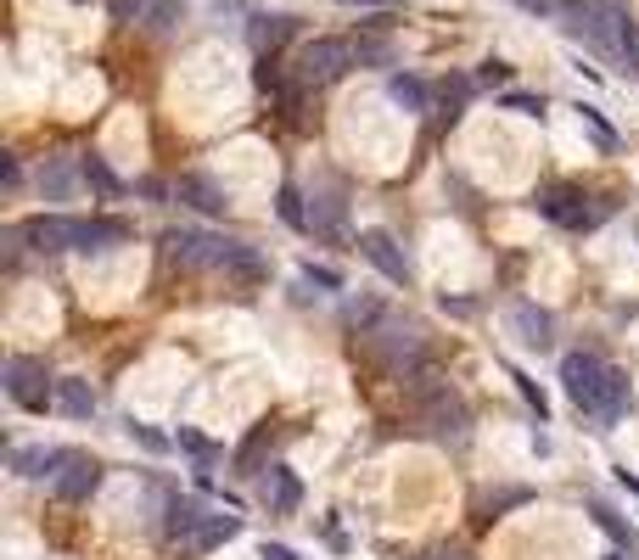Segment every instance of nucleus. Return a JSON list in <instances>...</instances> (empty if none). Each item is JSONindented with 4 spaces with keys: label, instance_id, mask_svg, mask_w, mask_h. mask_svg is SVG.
<instances>
[{
    "label": "nucleus",
    "instance_id": "27",
    "mask_svg": "<svg viewBox=\"0 0 639 560\" xmlns=\"http://www.w3.org/2000/svg\"><path fill=\"white\" fill-rule=\"evenodd\" d=\"M107 12H113V23H146L152 0H107Z\"/></svg>",
    "mask_w": 639,
    "mask_h": 560
},
{
    "label": "nucleus",
    "instance_id": "5",
    "mask_svg": "<svg viewBox=\"0 0 639 560\" xmlns=\"http://www.w3.org/2000/svg\"><path fill=\"white\" fill-rule=\"evenodd\" d=\"M6 392H12L17 409H45L57 387H51V370L40 359H12L6 364Z\"/></svg>",
    "mask_w": 639,
    "mask_h": 560
},
{
    "label": "nucleus",
    "instance_id": "29",
    "mask_svg": "<svg viewBox=\"0 0 639 560\" xmlns=\"http://www.w3.org/2000/svg\"><path fill=\"white\" fill-rule=\"evenodd\" d=\"M505 107L522 112V118H539V112H544V96H527V90H505Z\"/></svg>",
    "mask_w": 639,
    "mask_h": 560
},
{
    "label": "nucleus",
    "instance_id": "6",
    "mask_svg": "<svg viewBox=\"0 0 639 560\" xmlns=\"http://www.w3.org/2000/svg\"><path fill=\"white\" fill-rule=\"evenodd\" d=\"M370 336V348L382 353L387 364H393V370H404V364H415L421 359V325H398V320H382L376 325V331H365Z\"/></svg>",
    "mask_w": 639,
    "mask_h": 560
},
{
    "label": "nucleus",
    "instance_id": "19",
    "mask_svg": "<svg viewBox=\"0 0 639 560\" xmlns=\"http://www.w3.org/2000/svg\"><path fill=\"white\" fill-rule=\"evenodd\" d=\"M202 510L191 499H169V521H163V532H169V538H185V544H191V538H197V527H202Z\"/></svg>",
    "mask_w": 639,
    "mask_h": 560
},
{
    "label": "nucleus",
    "instance_id": "17",
    "mask_svg": "<svg viewBox=\"0 0 639 560\" xmlns=\"http://www.w3.org/2000/svg\"><path fill=\"white\" fill-rule=\"evenodd\" d=\"M57 409L62 415H73V420H90L96 415V392H90V381H57Z\"/></svg>",
    "mask_w": 639,
    "mask_h": 560
},
{
    "label": "nucleus",
    "instance_id": "3",
    "mask_svg": "<svg viewBox=\"0 0 639 560\" xmlns=\"http://www.w3.org/2000/svg\"><path fill=\"white\" fill-rule=\"evenodd\" d=\"M359 56H354V45L348 40H309L298 51V68H292V79L309 90V84H337L342 73L354 68Z\"/></svg>",
    "mask_w": 639,
    "mask_h": 560
},
{
    "label": "nucleus",
    "instance_id": "25",
    "mask_svg": "<svg viewBox=\"0 0 639 560\" xmlns=\"http://www.w3.org/2000/svg\"><path fill=\"white\" fill-rule=\"evenodd\" d=\"M578 118H583V129L595 135V146H600V152H617V129H611L595 107H578Z\"/></svg>",
    "mask_w": 639,
    "mask_h": 560
},
{
    "label": "nucleus",
    "instance_id": "12",
    "mask_svg": "<svg viewBox=\"0 0 639 560\" xmlns=\"http://www.w3.org/2000/svg\"><path fill=\"white\" fill-rule=\"evenodd\" d=\"M174 196H180V202H191L197 213H225V208H230V196L219 191V185H213L208 174H180Z\"/></svg>",
    "mask_w": 639,
    "mask_h": 560
},
{
    "label": "nucleus",
    "instance_id": "15",
    "mask_svg": "<svg viewBox=\"0 0 639 560\" xmlns=\"http://www.w3.org/2000/svg\"><path fill=\"white\" fill-rule=\"evenodd\" d=\"M298 34V17H286V12H275V17H253V28H247V40L258 45V51H275V45H286Z\"/></svg>",
    "mask_w": 639,
    "mask_h": 560
},
{
    "label": "nucleus",
    "instance_id": "20",
    "mask_svg": "<svg viewBox=\"0 0 639 560\" xmlns=\"http://www.w3.org/2000/svg\"><path fill=\"white\" fill-rule=\"evenodd\" d=\"M236 532H242V521H236V516H208V521L197 527V538H191V549H197V555H208V549L230 544Z\"/></svg>",
    "mask_w": 639,
    "mask_h": 560
},
{
    "label": "nucleus",
    "instance_id": "37",
    "mask_svg": "<svg viewBox=\"0 0 639 560\" xmlns=\"http://www.w3.org/2000/svg\"><path fill=\"white\" fill-rule=\"evenodd\" d=\"M258 560H298V555H292L286 544H264V549H258Z\"/></svg>",
    "mask_w": 639,
    "mask_h": 560
},
{
    "label": "nucleus",
    "instance_id": "26",
    "mask_svg": "<svg viewBox=\"0 0 639 560\" xmlns=\"http://www.w3.org/2000/svg\"><path fill=\"white\" fill-rule=\"evenodd\" d=\"M281 219L292 224V230H309V213H303V196H298V185H281Z\"/></svg>",
    "mask_w": 639,
    "mask_h": 560
},
{
    "label": "nucleus",
    "instance_id": "8",
    "mask_svg": "<svg viewBox=\"0 0 639 560\" xmlns=\"http://www.w3.org/2000/svg\"><path fill=\"white\" fill-rule=\"evenodd\" d=\"M539 213L550 224H561V230H589V224L606 219V208H583V196L567 191V185H555V191L539 196Z\"/></svg>",
    "mask_w": 639,
    "mask_h": 560
},
{
    "label": "nucleus",
    "instance_id": "7",
    "mask_svg": "<svg viewBox=\"0 0 639 560\" xmlns=\"http://www.w3.org/2000/svg\"><path fill=\"white\" fill-rule=\"evenodd\" d=\"M17 236L29 241L34 252H73V241H79V219H62V213H34V219L17 224Z\"/></svg>",
    "mask_w": 639,
    "mask_h": 560
},
{
    "label": "nucleus",
    "instance_id": "21",
    "mask_svg": "<svg viewBox=\"0 0 639 560\" xmlns=\"http://www.w3.org/2000/svg\"><path fill=\"white\" fill-rule=\"evenodd\" d=\"M387 96L404 112H426V84L415 79V73H387Z\"/></svg>",
    "mask_w": 639,
    "mask_h": 560
},
{
    "label": "nucleus",
    "instance_id": "24",
    "mask_svg": "<svg viewBox=\"0 0 639 560\" xmlns=\"http://www.w3.org/2000/svg\"><path fill=\"white\" fill-rule=\"evenodd\" d=\"M314 202H320V208H314V224H309V230H320V236H337V230H342V202H337V196H314Z\"/></svg>",
    "mask_w": 639,
    "mask_h": 560
},
{
    "label": "nucleus",
    "instance_id": "38",
    "mask_svg": "<svg viewBox=\"0 0 639 560\" xmlns=\"http://www.w3.org/2000/svg\"><path fill=\"white\" fill-rule=\"evenodd\" d=\"M527 12H550V0H522Z\"/></svg>",
    "mask_w": 639,
    "mask_h": 560
},
{
    "label": "nucleus",
    "instance_id": "2",
    "mask_svg": "<svg viewBox=\"0 0 639 560\" xmlns=\"http://www.w3.org/2000/svg\"><path fill=\"white\" fill-rule=\"evenodd\" d=\"M242 241H225V236H202V230H169L163 236V258L180 269H230Z\"/></svg>",
    "mask_w": 639,
    "mask_h": 560
},
{
    "label": "nucleus",
    "instance_id": "34",
    "mask_svg": "<svg viewBox=\"0 0 639 560\" xmlns=\"http://www.w3.org/2000/svg\"><path fill=\"white\" fill-rule=\"evenodd\" d=\"M477 84H511V68H505V62H483Z\"/></svg>",
    "mask_w": 639,
    "mask_h": 560
},
{
    "label": "nucleus",
    "instance_id": "35",
    "mask_svg": "<svg viewBox=\"0 0 639 560\" xmlns=\"http://www.w3.org/2000/svg\"><path fill=\"white\" fill-rule=\"evenodd\" d=\"M511 381H516V387H522V398H527V404H533V409H539V415H544V398H539V387H533V381H527L522 370H511Z\"/></svg>",
    "mask_w": 639,
    "mask_h": 560
},
{
    "label": "nucleus",
    "instance_id": "23",
    "mask_svg": "<svg viewBox=\"0 0 639 560\" xmlns=\"http://www.w3.org/2000/svg\"><path fill=\"white\" fill-rule=\"evenodd\" d=\"M628 409V376L623 370H606V404H600V420H617Z\"/></svg>",
    "mask_w": 639,
    "mask_h": 560
},
{
    "label": "nucleus",
    "instance_id": "18",
    "mask_svg": "<svg viewBox=\"0 0 639 560\" xmlns=\"http://www.w3.org/2000/svg\"><path fill=\"white\" fill-rule=\"evenodd\" d=\"M73 180H85V168H73V163H45L40 168V191L51 196V202H68V191H73Z\"/></svg>",
    "mask_w": 639,
    "mask_h": 560
},
{
    "label": "nucleus",
    "instance_id": "36",
    "mask_svg": "<svg viewBox=\"0 0 639 560\" xmlns=\"http://www.w3.org/2000/svg\"><path fill=\"white\" fill-rule=\"evenodd\" d=\"M309 280H314V286H326V292H337V286H342L337 269H314V264H309Z\"/></svg>",
    "mask_w": 639,
    "mask_h": 560
},
{
    "label": "nucleus",
    "instance_id": "14",
    "mask_svg": "<svg viewBox=\"0 0 639 560\" xmlns=\"http://www.w3.org/2000/svg\"><path fill=\"white\" fill-rule=\"evenodd\" d=\"M511 325L522 331V342H527V348H550V331H555V320L544 314V308H533V303H516V308H511Z\"/></svg>",
    "mask_w": 639,
    "mask_h": 560
},
{
    "label": "nucleus",
    "instance_id": "10",
    "mask_svg": "<svg viewBox=\"0 0 639 560\" xmlns=\"http://www.w3.org/2000/svg\"><path fill=\"white\" fill-rule=\"evenodd\" d=\"M359 252H365V258L382 269L387 280H398V286L410 280V258H404V247H398L387 230H365V236H359Z\"/></svg>",
    "mask_w": 639,
    "mask_h": 560
},
{
    "label": "nucleus",
    "instance_id": "13",
    "mask_svg": "<svg viewBox=\"0 0 639 560\" xmlns=\"http://www.w3.org/2000/svg\"><path fill=\"white\" fill-rule=\"evenodd\" d=\"M129 236V224L124 219H79V241H73V252H101V247H113V241Z\"/></svg>",
    "mask_w": 639,
    "mask_h": 560
},
{
    "label": "nucleus",
    "instance_id": "1",
    "mask_svg": "<svg viewBox=\"0 0 639 560\" xmlns=\"http://www.w3.org/2000/svg\"><path fill=\"white\" fill-rule=\"evenodd\" d=\"M415 398H421V426L426 437H438V443H460L466 437V404L455 398V387H443V381H415Z\"/></svg>",
    "mask_w": 639,
    "mask_h": 560
},
{
    "label": "nucleus",
    "instance_id": "31",
    "mask_svg": "<svg viewBox=\"0 0 639 560\" xmlns=\"http://www.w3.org/2000/svg\"><path fill=\"white\" fill-rule=\"evenodd\" d=\"M129 437H135L141 448H152V454H163V448H169V437L152 432V426H141V420H129Z\"/></svg>",
    "mask_w": 639,
    "mask_h": 560
},
{
    "label": "nucleus",
    "instance_id": "30",
    "mask_svg": "<svg viewBox=\"0 0 639 560\" xmlns=\"http://www.w3.org/2000/svg\"><path fill=\"white\" fill-rule=\"evenodd\" d=\"M354 56H359V62H376V68H382V62H393V45H387V40H359Z\"/></svg>",
    "mask_w": 639,
    "mask_h": 560
},
{
    "label": "nucleus",
    "instance_id": "33",
    "mask_svg": "<svg viewBox=\"0 0 639 560\" xmlns=\"http://www.w3.org/2000/svg\"><path fill=\"white\" fill-rule=\"evenodd\" d=\"M589 510H595V521H600V527H606L611 532V538H617V544H628V527H623V521H617V516H611V510H606V504H589Z\"/></svg>",
    "mask_w": 639,
    "mask_h": 560
},
{
    "label": "nucleus",
    "instance_id": "39",
    "mask_svg": "<svg viewBox=\"0 0 639 560\" xmlns=\"http://www.w3.org/2000/svg\"><path fill=\"white\" fill-rule=\"evenodd\" d=\"M342 6H387V0H342Z\"/></svg>",
    "mask_w": 639,
    "mask_h": 560
},
{
    "label": "nucleus",
    "instance_id": "28",
    "mask_svg": "<svg viewBox=\"0 0 639 560\" xmlns=\"http://www.w3.org/2000/svg\"><path fill=\"white\" fill-rule=\"evenodd\" d=\"M180 448H185V454H197V460H213V454H219V448H213V437L191 432V426H180Z\"/></svg>",
    "mask_w": 639,
    "mask_h": 560
},
{
    "label": "nucleus",
    "instance_id": "22",
    "mask_svg": "<svg viewBox=\"0 0 639 560\" xmlns=\"http://www.w3.org/2000/svg\"><path fill=\"white\" fill-rule=\"evenodd\" d=\"M79 168H85V185H90L96 196H107V202H113V196H124V180H118L113 168L101 163V157H85Z\"/></svg>",
    "mask_w": 639,
    "mask_h": 560
},
{
    "label": "nucleus",
    "instance_id": "16",
    "mask_svg": "<svg viewBox=\"0 0 639 560\" xmlns=\"http://www.w3.org/2000/svg\"><path fill=\"white\" fill-rule=\"evenodd\" d=\"M68 460H73V448H23V454H17V471L23 476H51V482H57Z\"/></svg>",
    "mask_w": 639,
    "mask_h": 560
},
{
    "label": "nucleus",
    "instance_id": "32",
    "mask_svg": "<svg viewBox=\"0 0 639 560\" xmlns=\"http://www.w3.org/2000/svg\"><path fill=\"white\" fill-rule=\"evenodd\" d=\"M180 12H185L180 0H152V12H146V23H152V28H169Z\"/></svg>",
    "mask_w": 639,
    "mask_h": 560
},
{
    "label": "nucleus",
    "instance_id": "11",
    "mask_svg": "<svg viewBox=\"0 0 639 560\" xmlns=\"http://www.w3.org/2000/svg\"><path fill=\"white\" fill-rule=\"evenodd\" d=\"M96 488H101V465L90 460V454H73V460L62 465V476H57V499L79 504V499H90Z\"/></svg>",
    "mask_w": 639,
    "mask_h": 560
},
{
    "label": "nucleus",
    "instance_id": "40",
    "mask_svg": "<svg viewBox=\"0 0 639 560\" xmlns=\"http://www.w3.org/2000/svg\"><path fill=\"white\" fill-rule=\"evenodd\" d=\"M606 560H623V555H606Z\"/></svg>",
    "mask_w": 639,
    "mask_h": 560
},
{
    "label": "nucleus",
    "instance_id": "9",
    "mask_svg": "<svg viewBox=\"0 0 639 560\" xmlns=\"http://www.w3.org/2000/svg\"><path fill=\"white\" fill-rule=\"evenodd\" d=\"M258 499L270 504L275 516H292L303 504V482H298V471H286V465H270V471L258 476Z\"/></svg>",
    "mask_w": 639,
    "mask_h": 560
},
{
    "label": "nucleus",
    "instance_id": "4",
    "mask_svg": "<svg viewBox=\"0 0 639 560\" xmlns=\"http://www.w3.org/2000/svg\"><path fill=\"white\" fill-rule=\"evenodd\" d=\"M561 387H567V398L583 415L600 420V404H606V364H600L595 353H567V359H561Z\"/></svg>",
    "mask_w": 639,
    "mask_h": 560
}]
</instances>
